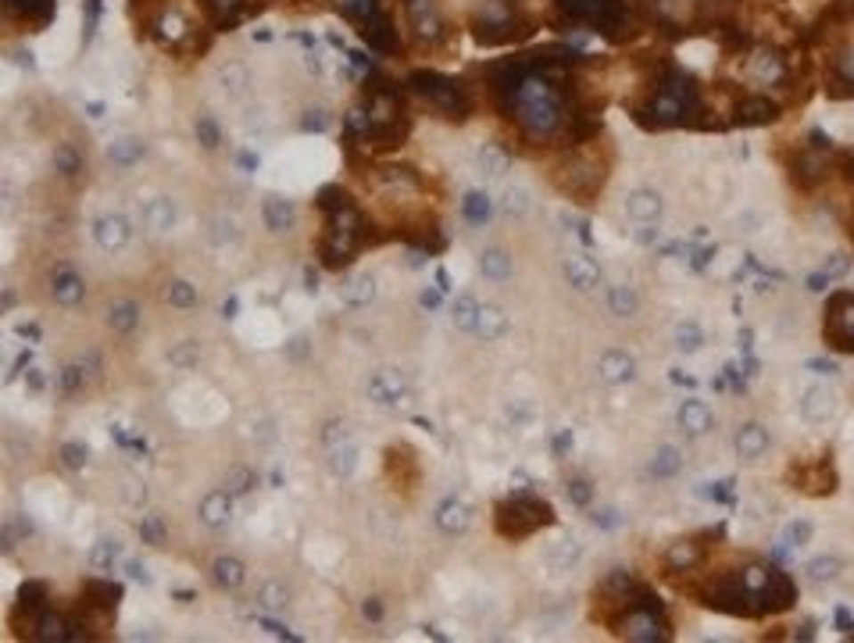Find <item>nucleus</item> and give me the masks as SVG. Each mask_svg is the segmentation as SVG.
<instances>
[{"label": "nucleus", "mask_w": 854, "mask_h": 643, "mask_svg": "<svg viewBox=\"0 0 854 643\" xmlns=\"http://www.w3.org/2000/svg\"><path fill=\"white\" fill-rule=\"evenodd\" d=\"M515 104H518V122L525 126L529 136H550L561 126V101L543 79H525L515 90Z\"/></svg>", "instance_id": "nucleus-1"}, {"label": "nucleus", "mask_w": 854, "mask_h": 643, "mask_svg": "<svg viewBox=\"0 0 854 643\" xmlns=\"http://www.w3.org/2000/svg\"><path fill=\"white\" fill-rule=\"evenodd\" d=\"M547 525H554V508L543 497L515 493L497 508V533L508 540L533 536L536 529H547Z\"/></svg>", "instance_id": "nucleus-2"}, {"label": "nucleus", "mask_w": 854, "mask_h": 643, "mask_svg": "<svg viewBox=\"0 0 854 643\" xmlns=\"http://www.w3.org/2000/svg\"><path fill=\"white\" fill-rule=\"evenodd\" d=\"M408 86L433 108V111H440L443 118H468V111H472V97H468V90L461 86V83H454L451 76H440V72H415L411 79H408Z\"/></svg>", "instance_id": "nucleus-3"}, {"label": "nucleus", "mask_w": 854, "mask_h": 643, "mask_svg": "<svg viewBox=\"0 0 854 643\" xmlns=\"http://www.w3.org/2000/svg\"><path fill=\"white\" fill-rule=\"evenodd\" d=\"M94 240H97V247H101V250H108V254H118V250H126V247H129V240H133L129 218H126V215H118V211H108V215H101V218L94 222Z\"/></svg>", "instance_id": "nucleus-4"}, {"label": "nucleus", "mask_w": 854, "mask_h": 643, "mask_svg": "<svg viewBox=\"0 0 854 643\" xmlns=\"http://www.w3.org/2000/svg\"><path fill=\"white\" fill-rule=\"evenodd\" d=\"M51 297L61 307H79L86 300V279L72 265H54V272H51Z\"/></svg>", "instance_id": "nucleus-5"}, {"label": "nucleus", "mask_w": 854, "mask_h": 643, "mask_svg": "<svg viewBox=\"0 0 854 643\" xmlns=\"http://www.w3.org/2000/svg\"><path fill=\"white\" fill-rule=\"evenodd\" d=\"M365 394H369V401L379 404V408H397V404L404 401L408 387H404V376H401V372L379 369V372H372V379L365 383Z\"/></svg>", "instance_id": "nucleus-6"}, {"label": "nucleus", "mask_w": 854, "mask_h": 643, "mask_svg": "<svg viewBox=\"0 0 854 643\" xmlns=\"http://www.w3.org/2000/svg\"><path fill=\"white\" fill-rule=\"evenodd\" d=\"M433 522H436V529L443 533V536H465L468 529H472V508L461 501V497H443L440 504H436V511H433Z\"/></svg>", "instance_id": "nucleus-7"}, {"label": "nucleus", "mask_w": 854, "mask_h": 643, "mask_svg": "<svg viewBox=\"0 0 854 643\" xmlns=\"http://www.w3.org/2000/svg\"><path fill=\"white\" fill-rule=\"evenodd\" d=\"M598 376L608 387H626V383L637 379V358L630 351H622V347H612V351H605L598 358Z\"/></svg>", "instance_id": "nucleus-8"}, {"label": "nucleus", "mask_w": 854, "mask_h": 643, "mask_svg": "<svg viewBox=\"0 0 854 643\" xmlns=\"http://www.w3.org/2000/svg\"><path fill=\"white\" fill-rule=\"evenodd\" d=\"M561 272H565V282L573 286L576 293H590V289L601 286V265L590 254H568Z\"/></svg>", "instance_id": "nucleus-9"}, {"label": "nucleus", "mask_w": 854, "mask_h": 643, "mask_svg": "<svg viewBox=\"0 0 854 643\" xmlns=\"http://www.w3.org/2000/svg\"><path fill=\"white\" fill-rule=\"evenodd\" d=\"M197 515H200V522H204L211 533H222V529L232 522V493H229L225 486H218V490H207V493L200 497V508H197Z\"/></svg>", "instance_id": "nucleus-10"}, {"label": "nucleus", "mask_w": 854, "mask_h": 643, "mask_svg": "<svg viewBox=\"0 0 854 643\" xmlns=\"http://www.w3.org/2000/svg\"><path fill=\"white\" fill-rule=\"evenodd\" d=\"M261 222L268 232H290L297 225V204L290 197H279V193H268L261 200Z\"/></svg>", "instance_id": "nucleus-11"}, {"label": "nucleus", "mask_w": 854, "mask_h": 643, "mask_svg": "<svg viewBox=\"0 0 854 643\" xmlns=\"http://www.w3.org/2000/svg\"><path fill=\"white\" fill-rule=\"evenodd\" d=\"M801 415L815 426L829 422L836 415V394L826 387V383H811L804 394H801Z\"/></svg>", "instance_id": "nucleus-12"}, {"label": "nucleus", "mask_w": 854, "mask_h": 643, "mask_svg": "<svg viewBox=\"0 0 854 643\" xmlns=\"http://www.w3.org/2000/svg\"><path fill=\"white\" fill-rule=\"evenodd\" d=\"M104 322H108V330L115 337H133L140 330V322H143V311H140V304L133 297H118V300H111Z\"/></svg>", "instance_id": "nucleus-13"}, {"label": "nucleus", "mask_w": 854, "mask_h": 643, "mask_svg": "<svg viewBox=\"0 0 854 643\" xmlns=\"http://www.w3.org/2000/svg\"><path fill=\"white\" fill-rule=\"evenodd\" d=\"M676 422H679V429H683L687 436H704V433L715 429L712 408H708L704 401H697V397H687V401L676 408Z\"/></svg>", "instance_id": "nucleus-14"}, {"label": "nucleus", "mask_w": 854, "mask_h": 643, "mask_svg": "<svg viewBox=\"0 0 854 643\" xmlns=\"http://www.w3.org/2000/svg\"><path fill=\"white\" fill-rule=\"evenodd\" d=\"M733 447H736V458H744V461H758V458L769 454L772 436H769L765 426H758V422H744V426L736 429V436H733Z\"/></svg>", "instance_id": "nucleus-15"}, {"label": "nucleus", "mask_w": 854, "mask_h": 643, "mask_svg": "<svg viewBox=\"0 0 854 643\" xmlns=\"http://www.w3.org/2000/svg\"><path fill=\"white\" fill-rule=\"evenodd\" d=\"M662 211H665V200H662V193L658 190H633L630 197H626V215L637 222V225H655L658 218H662Z\"/></svg>", "instance_id": "nucleus-16"}, {"label": "nucleus", "mask_w": 854, "mask_h": 643, "mask_svg": "<svg viewBox=\"0 0 854 643\" xmlns=\"http://www.w3.org/2000/svg\"><path fill=\"white\" fill-rule=\"evenodd\" d=\"M143 154H147V143H143V136H133V133H122V136H115L108 143V161L115 168H122V172L136 168L143 161Z\"/></svg>", "instance_id": "nucleus-17"}, {"label": "nucleus", "mask_w": 854, "mask_h": 643, "mask_svg": "<svg viewBox=\"0 0 854 643\" xmlns=\"http://www.w3.org/2000/svg\"><path fill=\"white\" fill-rule=\"evenodd\" d=\"M175 222H179V211H175V200H172V197H150V200L143 204V225H147V232L165 236V232L175 229Z\"/></svg>", "instance_id": "nucleus-18"}, {"label": "nucleus", "mask_w": 854, "mask_h": 643, "mask_svg": "<svg viewBox=\"0 0 854 643\" xmlns=\"http://www.w3.org/2000/svg\"><path fill=\"white\" fill-rule=\"evenodd\" d=\"M476 168H479V175H486V179H500V175L511 168V151H508L504 143H497V140H486V143L476 151Z\"/></svg>", "instance_id": "nucleus-19"}, {"label": "nucleus", "mask_w": 854, "mask_h": 643, "mask_svg": "<svg viewBox=\"0 0 854 643\" xmlns=\"http://www.w3.org/2000/svg\"><path fill=\"white\" fill-rule=\"evenodd\" d=\"M211 579H215L218 590L232 593V590H240V586L247 582V565H243L240 558H232V554H218V558L211 561Z\"/></svg>", "instance_id": "nucleus-20"}, {"label": "nucleus", "mask_w": 854, "mask_h": 643, "mask_svg": "<svg viewBox=\"0 0 854 643\" xmlns=\"http://www.w3.org/2000/svg\"><path fill=\"white\" fill-rule=\"evenodd\" d=\"M476 265H479V275L490 279V282H508L511 272H515V261H511V254L504 247H483Z\"/></svg>", "instance_id": "nucleus-21"}, {"label": "nucleus", "mask_w": 854, "mask_h": 643, "mask_svg": "<svg viewBox=\"0 0 854 643\" xmlns=\"http://www.w3.org/2000/svg\"><path fill=\"white\" fill-rule=\"evenodd\" d=\"M605 304L615 318H637L640 314V293L630 282H612L608 293H605Z\"/></svg>", "instance_id": "nucleus-22"}, {"label": "nucleus", "mask_w": 854, "mask_h": 643, "mask_svg": "<svg viewBox=\"0 0 854 643\" xmlns=\"http://www.w3.org/2000/svg\"><path fill=\"white\" fill-rule=\"evenodd\" d=\"M476 337L483 344H497L508 337V314L497 304H483L479 307V322H476Z\"/></svg>", "instance_id": "nucleus-23"}, {"label": "nucleus", "mask_w": 854, "mask_h": 643, "mask_svg": "<svg viewBox=\"0 0 854 643\" xmlns=\"http://www.w3.org/2000/svg\"><path fill=\"white\" fill-rule=\"evenodd\" d=\"M776 118H779V104L769 101V97H747L736 108V122L740 126H769Z\"/></svg>", "instance_id": "nucleus-24"}, {"label": "nucleus", "mask_w": 854, "mask_h": 643, "mask_svg": "<svg viewBox=\"0 0 854 643\" xmlns=\"http://www.w3.org/2000/svg\"><path fill=\"white\" fill-rule=\"evenodd\" d=\"M500 208H504V215H511V218H525V215L536 208L533 186H529V183H508L504 193H500Z\"/></svg>", "instance_id": "nucleus-25"}, {"label": "nucleus", "mask_w": 854, "mask_h": 643, "mask_svg": "<svg viewBox=\"0 0 854 643\" xmlns=\"http://www.w3.org/2000/svg\"><path fill=\"white\" fill-rule=\"evenodd\" d=\"M340 297L347 307H369L376 300V275L362 272V275H351L344 286H340Z\"/></svg>", "instance_id": "nucleus-26"}, {"label": "nucleus", "mask_w": 854, "mask_h": 643, "mask_svg": "<svg viewBox=\"0 0 854 643\" xmlns=\"http://www.w3.org/2000/svg\"><path fill=\"white\" fill-rule=\"evenodd\" d=\"M647 472H651L655 479H672V476H679V472H683V451H679L676 444H662V447L651 454Z\"/></svg>", "instance_id": "nucleus-27"}, {"label": "nucleus", "mask_w": 854, "mask_h": 643, "mask_svg": "<svg viewBox=\"0 0 854 643\" xmlns=\"http://www.w3.org/2000/svg\"><path fill=\"white\" fill-rule=\"evenodd\" d=\"M479 307L483 300H476L472 293H461L451 300V326L461 330V333H476V322H479Z\"/></svg>", "instance_id": "nucleus-28"}, {"label": "nucleus", "mask_w": 854, "mask_h": 643, "mask_svg": "<svg viewBox=\"0 0 854 643\" xmlns=\"http://www.w3.org/2000/svg\"><path fill=\"white\" fill-rule=\"evenodd\" d=\"M257 607L264 611V615H282V611H287L290 607V590L287 586H282L279 579H264L261 586H257Z\"/></svg>", "instance_id": "nucleus-29"}, {"label": "nucleus", "mask_w": 854, "mask_h": 643, "mask_svg": "<svg viewBox=\"0 0 854 643\" xmlns=\"http://www.w3.org/2000/svg\"><path fill=\"white\" fill-rule=\"evenodd\" d=\"M218 86L225 97H243L250 90V69L243 61H225L218 69Z\"/></svg>", "instance_id": "nucleus-30"}, {"label": "nucleus", "mask_w": 854, "mask_h": 643, "mask_svg": "<svg viewBox=\"0 0 854 643\" xmlns=\"http://www.w3.org/2000/svg\"><path fill=\"white\" fill-rule=\"evenodd\" d=\"M51 165H54V172H58L61 179H76V175H83V168H86L83 151H79L76 143H58L54 154H51Z\"/></svg>", "instance_id": "nucleus-31"}, {"label": "nucleus", "mask_w": 854, "mask_h": 643, "mask_svg": "<svg viewBox=\"0 0 854 643\" xmlns=\"http://www.w3.org/2000/svg\"><path fill=\"white\" fill-rule=\"evenodd\" d=\"M461 218H465L468 225H486V222L493 218V200H490L483 190H468V193L461 197Z\"/></svg>", "instance_id": "nucleus-32"}, {"label": "nucleus", "mask_w": 854, "mask_h": 643, "mask_svg": "<svg viewBox=\"0 0 854 643\" xmlns=\"http://www.w3.org/2000/svg\"><path fill=\"white\" fill-rule=\"evenodd\" d=\"M165 300L175 307V311H193L200 304V293L190 279H168L165 282Z\"/></svg>", "instance_id": "nucleus-33"}, {"label": "nucleus", "mask_w": 854, "mask_h": 643, "mask_svg": "<svg viewBox=\"0 0 854 643\" xmlns=\"http://www.w3.org/2000/svg\"><path fill=\"white\" fill-rule=\"evenodd\" d=\"M354 468H358V444L354 440H344V444L329 447V472L333 476L347 479V476H354Z\"/></svg>", "instance_id": "nucleus-34"}, {"label": "nucleus", "mask_w": 854, "mask_h": 643, "mask_svg": "<svg viewBox=\"0 0 854 643\" xmlns=\"http://www.w3.org/2000/svg\"><path fill=\"white\" fill-rule=\"evenodd\" d=\"M701 558H704V550H701L694 540H676V543L669 547V554H665L669 568H676V572H687V568H694Z\"/></svg>", "instance_id": "nucleus-35"}, {"label": "nucleus", "mask_w": 854, "mask_h": 643, "mask_svg": "<svg viewBox=\"0 0 854 643\" xmlns=\"http://www.w3.org/2000/svg\"><path fill=\"white\" fill-rule=\"evenodd\" d=\"M165 358H168L172 369L190 372V369H197V362H200V344H197V340H179V344H172V347L165 351Z\"/></svg>", "instance_id": "nucleus-36"}, {"label": "nucleus", "mask_w": 854, "mask_h": 643, "mask_svg": "<svg viewBox=\"0 0 854 643\" xmlns=\"http://www.w3.org/2000/svg\"><path fill=\"white\" fill-rule=\"evenodd\" d=\"M254 486H257V472H254L250 465H229V472H225V490H229L232 497H247Z\"/></svg>", "instance_id": "nucleus-37"}, {"label": "nucleus", "mask_w": 854, "mask_h": 643, "mask_svg": "<svg viewBox=\"0 0 854 643\" xmlns=\"http://www.w3.org/2000/svg\"><path fill=\"white\" fill-rule=\"evenodd\" d=\"M676 347L683 351V354H694V351H701L704 347V330L697 326V322L694 318H683L679 322V326H676Z\"/></svg>", "instance_id": "nucleus-38"}, {"label": "nucleus", "mask_w": 854, "mask_h": 643, "mask_svg": "<svg viewBox=\"0 0 854 643\" xmlns=\"http://www.w3.org/2000/svg\"><path fill=\"white\" fill-rule=\"evenodd\" d=\"M58 461H61V468L79 472V468H86V461H90V447H86L83 440H65V444L58 447Z\"/></svg>", "instance_id": "nucleus-39"}, {"label": "nucleus", "mask_w": 854, "mask_h": 643, "mask_svg": "<svg viewBox=\"0 0 854 643\" xmlns=\"http://www.w3.org/2000/svg\"><path fill=\"white\" fill-rule=\"evenodd\" d=\"M193 136H197V143H200L204 151H218V147H222V129H218V122H215L211 115H197Z\"/></svg>", "instance_id": "nucleus-40"}, {"label": "nucleus", "mask_w": 854, "mask_h": 643, "mask_svg": "<svg viewBox=\"0 0 854 643\" xmlns=\"http://www.w3.org/2000/svg\"><path fill=\"white\" fill-rule=\"evenodd\" d=\"M840 568H843V561L840 558H833V554H822V558H811L808 561V579L811 582H829V579H836L840 575Z\"/></svg>", "instance_id": "nucleus-41"}, {"label": "nucleus", "mask_w": 854, "mask_h": 643, "mask_svg": "<svg viewBox=\"0 0 854 643\" xmlns=\"http://www.w3.org/2000/svg\"><path fill=\"white\" fill-rule=\"evenodd\" d=\"M165 536H168V522L161 515H143L140 518V540L147 547H165Z\"/></svg>", "instance_id": "nucleus-42"}, {"label": "nucleus", "mask_w": 854, "mask_h": 643, "mask_svg": "<svg viewBox=\"0 0 854 643\" xmlns=\"http://www.w3.org/2000/svg\"><path fill=\"white\" fill-rule=\"evenodd\" d=\"M83 387H86V369H83V365H65V369L58 372V390H61L65 397H76Z\"/></svg>", "instance_id": "nucleus-43"}, {"label": "nucleus", "mask_w": 854, "mask_h": 643, "mask_svg": "<svg viewBox=\"0 0 854 643\" xmlns=\"http://www.w3.org/2000/svg\"><path fill=\"white\" fill-rule=\"evenodd\" d=\"M118 554H122V547H118V540H97V547H94V565L97 568H111L115 561H118Z\"/></svg>", "instance_id": "nucleus-44"}, {"label": "nucleus", "mask_w": 854, "mask_h": 643, "mask_svg": "<svg viewBox=\"0 0 854 643\" xmlns=\"http://www.w3.org/2000/svg\"><path fill=\"white\" fill-rule=\"evenodd\" d=\"M808 540H811V522H804V518H801V522H790V525L783 529V543H786V547H804Z\"/></svg>", "instance_id": "nucleus-45"}, {"label": "nucleus", "mask_w": 854, "mask_h": 643, "mask_svg": "<svg viewBox=\"0 0 854 643\" xmlns=\"http://www.w3.org/2000/svg\"><path fill=\"white\" fill-rule=\"evenodd\" d=\"M565 493H568V501H576L580 508H587L590 501H594V490H590V483L587 479H573L565 486Z\"/></svg>", "instance_id": "nucleus-46"}, {"label": "nucleus", "mask_w": 854, "mask_h": 643, "mask_svg": "<svg viewBox=\"0 0 854 643\" xmlns=\"http://www.w3.org/2000/svg\"><path fill=\"white\" fill-rule=\"evenodd\" d=\"M344 440H351L347 422H329L326 433H322V444H326V447H337V444H344Z\"/></svg>", "instance_id": "nucleus-47"}, {"label": "nucleus", "mask_w": 854, "mask_h": 643, "mask_svg": "<svg viewBox=\"0 0 854 643\" xmlns=\"http://www.w3.org/2000/svg\"><path fill=\"white\" fill-rule=\"evenodd\" d=\"M301 126H305L308 133H322V129L329 126V115H326L322 108H315V111H308V115H305V122H301Z\"/></svg>", "instance_id": "nucleus-48"}, {"label": "nucleus", "mask_w": 854, "mask_h": 643, "mask_svg": "<svg viewBox=\"0 0 854 643\" xmlns=\"http://www.w3.org/2000/svg\"><path fill=\"white\" fill-rule=\"evenodd\" d=\"M362 615H365L369 622H383V615H386V611H383V600H379V597H365V600H362Z\"/></svg>", "instance_id": "nucleus-49"}]
</instances>
